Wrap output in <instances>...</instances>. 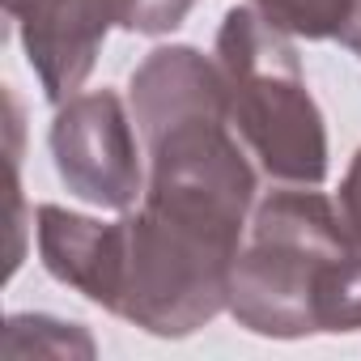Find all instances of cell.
Masks as SVG:
<instances>
[{
    "label": "cell",
    "mask_w": 361,
    "mask_h": 361,
    "mask_svg": "<svg viewBox=\"0 0 361 361\" xmlns=\"http://www.w3.org/2000/svg\"><path fill=\"white\" fill-rule=\"evenodd\" d=\"M217 64L230 98V128L281 188H319L327 178V128L306 90L302 60L285 30L238 5L217 30Z\"/></svg>",
    "instance_id": "obj_2"
},
{
    "label": "cell",
    "mask_w": 361,
    "mask_h": 361,
    "mask_svg": "<svg viewBox=\"0 0 361 361\" xmlns=\"http://www.w3.org/2000/svg\"><path fill=\"white\" fill-rule=\"evenodd\" d=\"M196 0H123V22L119 30L132 35H170L188 22Z\"/></svg>",
    "instance_id": "obj_9"
},
{
    "label": "cell",
    "mask_w": 361,
    "mask_h": 361,
    "mask_svg": "<svg viewBox=\"0 0 361 361\" xmlns=\"http://www.w3.org/2000/svg\"><path fill=\"white\" fill-rule=\"evenodd\" d=\"M348 51H353V56H361V35H357V43H353V47H348Z\"/></svg>",
    "instance_id": "obj_11"
},
{
    "label": "cell",
    "mask_w": 361,
    "mask_h": 361,
    "mask_svg": "<svg viewBox=\"0 0 361 361\" xmlns=\"http://www.w3.org/2000/svg\"><path fill=\"white\" fill-rule=\"evenodd\" d=\"M336 209H340L344 234H348V238L361 247V149L353 153V161H348V170H344V183H340Z\"/></svg>",
    "instance_id": "obj_10"
},
{
    "label": "cell",
    "mask_w": 361,
    "mask_h": 361,
    "mask_svg": "<svg viewBox=\"0 0 361 361\" xmlns=\"http://www.w3.org/2000/svg\"><path fill=\"white\" fill-rule=\"evenodd\" d=\"M319 331H361V247L353 243L327 272L319 298Z\"/></svg>",
    "instance_id": "obj_8"
},
{
    "label": "cell",
    "mask_w": 361,
    "mask_h": 361,
    "mask_svg": "<svg viewBox=\"0 0 361 361\" xmlns=\"http://www.w3.org/2000/svg\"><path fill=\"white\" fill-rule=\"evenodd\" d=\"M56 353V357H94V340L81 323H60L47 314H13L5 327V357Z\"/></svg>",
    "instance_id": "obj_7"
},
{
    "label": "cell",
    "mask_w": 361,
    "mask_h": 361,
    "mask_svg": "<svg viewBox=\"0 0 361 361\" xmlns=\"http://www.w3.org/2000/svg\"><path fill=\"white\" fill-rule=\"evenodd\" d=\"M26 60L47 102H68L90 81L111 26L123 22V0H5Z\"/></svg>",
    "instance_id": "obj_5"
},
{
    "label": "cell",
    "mask_w": 361,
    "mask_h": 361,
    "mask_svg": "<svg viewBox=\"0 0 361 361\" xmlns=\"http://www.w3.org/2000/svg\"><path fill=\"white\" fill-rule=\"evenodd\" d=\"M353 247L340 209L314 188H281L255 200L247 238L230 264V314L272 340L319 331V298L336 259Z\"/></svg>",
    "instance_id": "obj_3"
},
{
    "label": "cell",
    "mask_w": 361,
    "mask_h": 361,
    "mask_svg": "<svg viewBox=\"0 0 361 361\" xmlns=\"http://www.w3.org/2000/svg\"><path fill=\"white\" fill-rule=\"evenodd\" d=\"M251 9H259L289 39H336L353 47L361 35V0H251Z\"/></svg>",
    "instance_id": "obj_6"
},
{
    "label": "cell",
    "mask_w": 361,
    "mask_h": 361,
    "mask_svg": "<svg viewBox=\"0 0 361 361\" xmlns=\"http://www.w3.org/2000/svg\"><path fill=\"white\" fill-rule=\"evenodd\" d=\"M132 106L115 90L73 94L51 119V157L60 183L98 209L128 213L145 196V153Z\"/></svg>",
    "instance_id": "obj_4"
},
{
    "label": "cell",
    "mask_w": 361,
    "mask_h": 361,
    "mask_svg": "<svg viewBox=\"0 0 361 361\" xmlns=\"http://www.w3.org/2000/svg\"><path fill=\"white\" fill-rule=\"evenodd\" d=\"M35 230L43 268L60 285L149 336L183 340L230 306V264L238 247L153 204H136L119 213V221L39 204Z\"/></svg>",
    "instance_id": "obj_1"
}]
</instances>
